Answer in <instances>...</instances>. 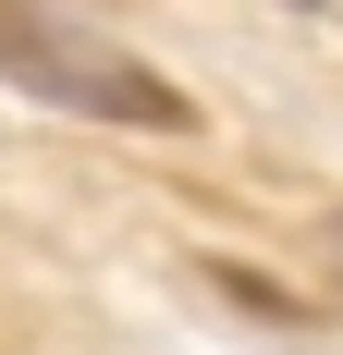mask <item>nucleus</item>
Instances as JSON below:
<instances>
[{
	"label": "nucleus",
	"instance_id": "1",
	"mask_svg": "<svg viewBox=\"0 0 343 355\" xmlns=\"http://www.w3.org/2000/svg\"><path fill=\"white\" fill-rule=\"evenodd\" d=\"M0 73H12L25 98L74 110V123H123V135H184V123H196L172 73H147L123 37L74 25L62 0H0Z\"/></svg>",
	"mask_w": 343,
	"mask_h": 355
},
{
	"label": "nucleus",
	"instance_id": "2",
	"mask_svg": "<svg viewBox=\"0 0 343 355\" xmlns=\"http://www.w3.org/2000/svg\"><path fill=\"white\" fill-rule=\"evenodd\" d=\"M294 12H319V0H294Z\"/></svg>",
	"mask_w": 343,
	"mask_h": 355
}]
</instances>
